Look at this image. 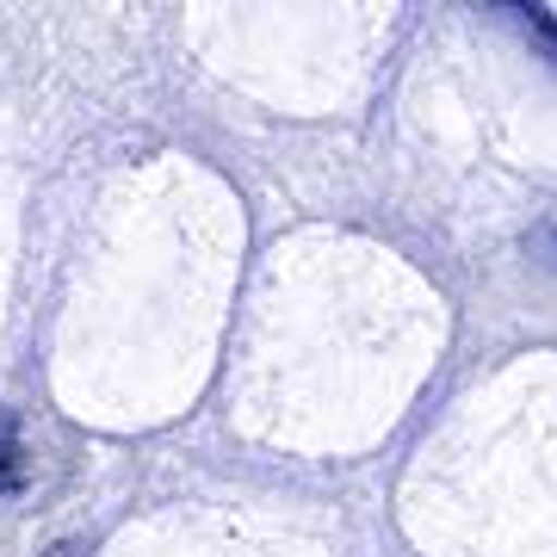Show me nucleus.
Returning <instances> with one entry per match:
<instances>
[{
	"mask_svg": "<svg viewBox=\"0 0 557 557\" xmlns=\"http://www.w3.org/2000/svg\"><path fill=\"white\" fill-rule=\"evenodd\" d=\"M20 490V465H13V446H0V496Z\"/></svg>",
	"mask_w": 557,
	"mask_h": 557,
	"instance_id": "nucleus-1",
	"label": "nucleus"
}]
</instances>
